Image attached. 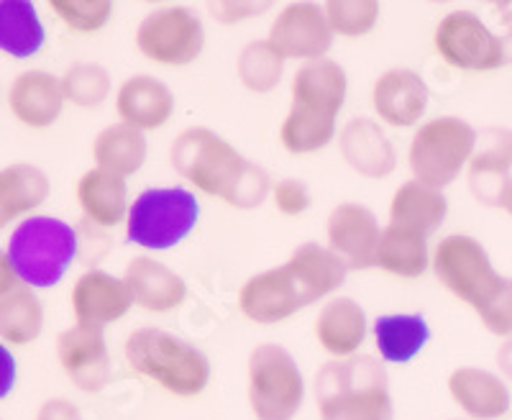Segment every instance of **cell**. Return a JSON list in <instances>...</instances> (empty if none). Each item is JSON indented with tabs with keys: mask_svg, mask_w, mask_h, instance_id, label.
<instances>
[{
	"mask_svg": "<svg viewBox=\"0 0 512 420\" xmlns=\"http://www.w3.org/2000/svg\"><path fill=\"white\" fill-rule=\"evenodd\" d=\"M47 41L36 8L29 0H0V52L11 57H34Z\"/></svg>",
	"mask_w": 512,
	"mask_h": 420,
	"instance_id": "33",
	"label": "cell"
},
{
	"mask_svg": "<svg viewBox=\"0 0 512 420\" xmlns=\"http://www.w3.org/2000/svg\"><path fill=\"white\" fill-rule=\"evenodd\" d=\"M77 203L82 213L93 226L98 228H116L128 221V187L126 180L108 172L88 170L77 182Z\"/></svg>",
	"mask_w": 512,
	"mask_h": 420,
	"instance_id": "27",
	"label": "cell"
},
{
	"mask_svg": "<svg viewBox=\"0 0 512 420\" xmlns=\"http://www.w3.org/2000/svg\"><path fill=\"white\" fill-rule=\"evenodd\" d=\"M448 216V198L443 190L410 180L395 190L390 200V226L405 228L420 236H433Z\"/></svg>",
	"mask_w": 512,
	"mask_h": 420,
	"instance_id": "26",
	"label": "cell"
},
{
	"mask_svg": "<svg viewBox=\"0 0 512 420\" xmlns=\"http://www.w3.org/2000/svg\"><path fill=\"white\" fill-rule=\"evenodd\" d=\"M512 170V131L510 129H487L482 131L469 162V190L482 205H497L500 208L502 195L510 187Z\"/></svg>",
	"mask_w": 512,
	"mask_h": 420,
	"instance_id": "22",
	"label": "cell"
},
{
	"mask_svg": "<svg viewBox=\"0 0 512 420\" xmlns=\"http://www.w3.org/2000/svg\"><path fill=\"white\" fill-rule=\"evenodd\" d=\"M285 75V59L262 41H249L236 59V77L249 93L267 95L282 82Z\"/></svg>",
	"mask_w": 512,
	"mask_h": 420,
	"instance_id": "35",
	"label": "cell"
},
{
	"mask_svg": "<svg viewBox=\"0 0 512 420\" xmlns=\"http://www.w3.org/2000/svg\"><path fill=\"white\" fill-rule=\"evenodd\" d=\"M36 420H82V413L72 400L52 397V400L41 405L39 413H36Z\"/></svg>",
	"mask_w": 512,
	"mask_h": 420,
	"instance_id": "42",
	"label": "cell"
},
{
	"mask_svg": "<svg viewBox=\"0 0 512 420\" xmlns=\"http://www.w3.org/2000/svg\"><path fill=\"white\" fill-rule=\"evenodd\" d=\"M210 13L216 16V21L231 26V24H244L251 18L262 16L269 11V3H213L208 6Z\"/></svg>",
	"mask_w": 512,
	"mask_h": 420,
	"instance_id": "41",
	"label": "cell"
},
{
	"mask_svg": "<svg viewBox=\"0 0 512 420\" xmlns=\"http://www.w3.org/2000/svg\"><path fill=\"white\" fill-rule=\"evenodd\" d=\"M338 152L349 170L367 180H384L397 167V152L390 136L372 118H351L338 131Z\"/></svg>",
	"mask_w": 512,
	"mask_h": 420,
	"instance_id": "17",
	"label": "cell"
},
{
	"mask_svg": "<svg viewBox=\"0 0 512 420\" xmlns=\"http://www.w3.org/2000/svg\"><path fill=\"white\" fill-rule=\"evenodd\" d=\"M49 11L75 34H98L111 24L116 8L111 0H52Z\"/></svg>",
	"mask_w": 512,
	"mask_h": 420,
	"instance_id": "38",
	"label": "cell"
},
{
	"mask_svg": "<svg viewBox=\"0 0 512 420\" xmlns=\"http://www.w3.org/2000/svg\"><path fill=\"white\" fill-rule=\"evenodd\" d=\"M116 113L141 134L159 131L175 116V93L154 75L128 77L116 93Z\"/></svg>",
	"mask_w": 512,
	"mask_h": 420,
	"instance_id": "20",
	"label": "cell"
},
{
	"mask_svg": "<svg viewBox=\"0 0 512 420\" xmlns=\"http://www.w3.org/2000/svg\"><path fill=\"white\" fill-rule=\"evenodd\" d=\"M62 80L44 70H29L13 80L8 90V105L13 116L29 129H49L64 111Z\"/></svg>",
	"mask_w": 512,
	"mask_h": 420,
	"instance_id": "24",
	"label": "cell"
},
{
	"mask_svg": "<svg viewBox=\"0 0 512 420\" xmlns=\"http://www.w3.org/2000/svg\"><path fill=\"white\" fill-rule=\"evenodd\" d=\"M285 269L295 282L305 308L318 300H331L333 292H338V287L349 277L344 259L336 257L328 246L313 244V241L297 246L285 262Z\"/></svg>",
	"mask_w": 512,
	"mask_h": 420,
	"instance_id": "23",
	"label": "cell"
},
{
	"mask_svg": "<svg viewBox=\"0 0 512 420\" xmlns=\"http://www.w3.org/2000/svg\"><path fill=\"white\" fill-rule=\"evenodd\" d=\"M474 313L479 315L482 326L487 328L492 336H502V339H510L512 336V280L502 277L500 285L495 287V292L479 305Z\"/></svg>",
	"mask_w": 512,
	"mask_h": 420,
	"instance_id": "39",
	"label": "cell"
},
{
	"mask_svg": "<svg viewBox=\"0 0 512 420\" xmlns=\"http://www.w3.org/2000/svg\"><path fill=\"white\" fill-rule=\"evenodd\" d=\"M239 310L246 321L256 326H280L305 310V303L282 264V267L264 269L241 285Z\"/></svg>",
	"mask_w": 512,
	"mask_h": 420,
	"instance_id": "15",
	"label": "cell"
},
{
	"mask_svg": "<svg viewBox=\"0 0 512 420\" xmlns=\"http://www.w3.org/2000/svg\"><path fill=\"white\" fill-rule=\"evenodd\" d=\"M13 385H16V359L0 344V400L11 395Z\"/></svg>",
	"mask_w": 512,
	"mask_h": 420,
	"instance_id": "43",
	"label": "cell"
},
{
	"mask_svg": "<svg viewBox=\"0 0 512 420\" xmlns=\"http://www.w3.org/2000/svg\"><path fill=\"white\" fill-rule=\"evenodd\" d=\"M431 269L456 300L472 305L474 310L495 292L502 280L482 241L469 234L443 236L431 254Z\"/></svg>",
	"mask_w": 512,
	"mask_h": 420,
	"instance_id": "9",
	"label": "cell"
},
{
	"mask_svg": "<svg viewBox=\"0 0 512 420\" xmlns=\"http://www.w3.org/2000/svg\"><path fill=\"white\" fill-rule=\"evenodd\" d=\"M267 44L282 59H300L313 62L323 59L333 44V31L326 11L318 3H287L269 26Z\"/></svg>",
	"mask_w": 512,
	"mask_h": 420,
	"instance_id": "11",
	"label": "cell"
},
{
	"mask_svg": "<svg viewBox=\"0 0 512 420\" xmlns=\"http://www.w3.org/2000/svg\"><path fill=\"white\" fill-rule=\"evenodd\" d=\"M431 341V326L420 313L379 315L374 321V344L382 362L408 364Z\"/></svg>",
	"mask_w": 512,
	"mask_h": 420,
	"instance_id": "28",
	"label": "cell"
},
{
	"mask_svg": "<svg viewBox=\"0 0 512 420\" xmlns=\"http://www.w3.org/2000/svg\"><path fill=\"white\" fill-rule=\"evenodd\" d=\"M320 420H395L387 369L372 356L333 359L315 374Z\"/></svg>",
	"mask_w": 512,
	"mask_h": 420,
	"instance_id": "3",
	"label": "cell"
},
{
	"mask_svg": "<svg viewBox=\"0 0 512 420\" xmlns=\"http://www.w3.org/2000/svg\"><path fill=\"white\" fill-rule=\"evenodd\" d=\"M431 105V90L423 77L408 67L382 72L372 85V108L390 129H418Z\"/></svg>",
	"mask_w": 512,
	"mask_h": 420,
	"instance_id": "14",
	"label": "cell"
},
{
	"mask_svg": "<svg viewBox=\"0 0 512 420\" xmlns=\"http://www.w3.org/2000/svg\"><path fill=\"white\" fill-rule=\"evenodd\" d=\"M290 95L292 105H305V108L338 118L349 95V75L344 67L328 57L303 62L292 75Z\"/></svg>",
	"mask_w": 512,
	"mask_h": 420,
	"instance_id": "25",
	"label": "cell"
},
{
	"mask_svg": "<svg viewBox=\"0 0 512 420\" xmlns=\"http://www.w3.org/2000/svg\"><path fill=\"white\" fill-rule=\"evenodd\" d=\"M315 341L331 359H351L359 356L361 346L369 336V318L354 298L338 295L326 300L313 323Z\"/></svg>",
	"mask_w": 512,
	"mask_h": 420,
	"instance_id": "21",
	"label": "cell"
},
{
	"mask_svg": "<svg viewBox=\"0 0 512 420\" xmlns=\"http://www.w3.org/2000/svg\"><path fill=\"white\" fill-rule=\"evenodd\" d=\"M200 203L185 187H149L131 203L126 236L146 251H169L198 226Z\"/></svg>",
	"mask_w": 512,
	"mask_h": 420,
	"instance_id": "7",
	"label": "cell"
},
{
	"mask_svg": "<svg viewBox=\"0 0 512 420\" xmlns=\"http://www.w3.org/2000/svg\"><path fill=\"white\" fill-rule=\"evenodd\" d=\"M77 254V234L70 223L52 216H34L13 231L8 257L18 280L31 287H54Z\"/></svg>",
	"mask_w": 512,
	"mask_h": 420,
	"instance_id": "6",
	"label": "cell"
},
{
	"mask_svg": "<svg viewBox=\"0 0 512 420\" xmlns=\"http://www.w3.org/2000/svg\"><path fill=\"white\" fill-rule=\"evenodd\" d=\"M448 395L469 420H500L510 413L512 395L500 374L479 367H459L448 374Z\"/></svg>",
	"mask_w": 512,
	"mask_h": 420,
	"instance_id": "19",
	"label": "cell"
},
{
	"mask_svg": "<svg viewBox=\"0 0 512 420\" xmlns=\"http://www.w3.org/2000/svg\"><path fill=\"white\" fill-rule=\"evenodd\" d=\"M44 308L26 287H16L0 298V339L11 346H29L41 336Z\"/></svg>",
	"mask_w": 512,
	"mask_h": 420,
	"instance_id": "34",
	"label": "cell"
},
{
	"mask_svg": "<svg viewBox=\"0 0 512 420\" xmlns=\"http://www.w3.org/2000/svg\"><path fill=\"white\" fill-rule=\"evenodd\" d=\"M338 136L336 116L313 111L305 105H290L280 126V144L292 157H310L323 152Z\"/></svg>",
	"mask_w": 512,
	"mask_h": 420,
	"instance_id": "32",
	"label": "cell"
},
{
	"mask_svg": "<svg viewBox=\"0 0 512 420\" xmlns=\"http://www.w3.org/2000/svg\"><path fill=\"white\" fill-rule=\"evenodd\" d=\"M374 267L400 280H418L431 269V249L428 239L405 228L387 226L377 246Z\"/></svg>",
	"mask_w": 512,
	"mask_h": 420,
	"instance_id": "31",
	"label": "cell"
},
{
	"mask_svg": "<svg viewBox=\"0 0 512 420\" xmlns=\"http://www.w3.org/2000/svg\"><path fill=\"white\" fill-rule=\"evenodd\" d=\"M62 90L64 98L77 108H100L105 100L111 98L113 82L105 67L82 62V65H75L64 72Z\"/></svg>",
	"mask_w": 512,
	"mask_h": 420,
	"instance_id": "37",
	"label": "cell"
},
{
	"mask_svg": "<svg viewBox=\"0 0 512 420\" xmlns=\"http://www.w3.org/2000/svg\"><path fill=\"white\" fill-rule=\"evenodd\" d=\"M500 208H505V210H507V216L512 218V182H510V187H507V193L502 195V203H500Z\"/></svg>",
	"mask_w": 512,
	"mask_h": 420,
	"instance_id": "46",
	"label": "cell"
},
{
	"mask_svg": "<svg viewBox=\"0 0 512 420\" xmlns=\"http://www.w3.org/2000/svg\"><path fill=\"white\" fill-rule=\"evenodd\" d=\"M272 200L274 208L280 210L282 216H303L305 210L310 208V190L303 180L287 177V180L274 182Z\"/></svg>",
	"mask_w": 512,
	"mask_h": 420,
	"instance_id": "40",
	"label": "cell"
},
{
	"mask_svg": "<svg viewBox=\"0 0 512 420\" xmlns=\"http://www.w3.org/2000/svg\"><path fill=\"white\" fill-rule=\"evenodd\" d=\"M57 362L64 377L88 395H98L113 380L111 351H108L103 328L75 323L72 328L59 333Z\"/></svg>",
	"mask_w": 512,
	"mask_h": 420,
	"instance_id": "12",
	"label": "cell"
},
{
	"mask_svg": "<svg viewBox=\"0 0 512 420\" xmlns=\"http://www.w3.org/2000/svg\"><path fill=\"white\" fill-rule=\"evenodd\" d=\"M136 308L146 313H172L187 300V282L180 272L154 257H134L123 272Z\"/></svg>",
	"mask_w": 512,
	"mask_h": 420,
	"instance_id": "18",
	"label": "cell"
},
{
	"mask_svg": "<svg viewBox=\"0 0 512 420\" xmlns=\"http://www.w3.org/2000/svg\"><path fill=\"white\" fill-rule=\"evenodd\" d=\"M246 400L256 420H295L305 403V377L280 344H259L246 359Z\"/></svg>",
	"mask_w": 512,
	"mask_h": 420,
	"instance_id": "5",
	"label": "cell"
},
{
	"mask_svg": "<svg viewBox=\"0 0 512 420\" xmlns=\"http://www.w3.org/2000/svg\"><path fill=\"white\" fill-rule=\"evenodd\" d=\"M333 36L341 39H361L369 36L379 24L382 6L377 0H328L323 3Z\"/></svg>",
	"mask_w": 512,
	"mask_h": 420,
	"instance_id": "36",
	"label": "cell"
},
{
	"mask_svg": "<svg viewBox=\"0 0 512 420\" xmlns=\"http://www.w3.org/2000/svg\"><path fill=\"white\" fill-rule=\"evenodd\" d=\"M134 44L146 62L180 70L203 57L205 26L187 6H164L141 18Z\"/></svg>",
	"mask_w": 512,
	"mask_h": 420,
	"instance_id": "8",
	"label": "cell"
},
{
	"mask_svg": "<svg viewBox=\"0 0 512 420\" xmlns=\"http://www.w3.org/2000/svg\"><path fill=\"white\" fill-rule=\"evenodd\" d=\"M70 305L77 323L105 331V326L126 318L128 310L134 308V298L123 277L111 275L105 269H90L72 287Z\"/></svg>",
	"mask_w": 512,
	"mask_h": 420,
	"instance_id": "16",
	"label": "cell"
},
{
	"mask_svg": "<svg viewBox=\"0 0 512 420\" xmlns=\"http://www.w3.org/2000/svg\"><path fill=\"white\" fill-rule=\"evenodd\" d=\"M123 356L131 372L180 400L203 395L213 377L205 351L164 328L146 326L131 333L123 344Z\"/></svg>",
	"mask_w": 512,
	"mask_h": 420,
	"instance_id": "2",
	"label": "cell"
},
{
	"mask_svg": "<svg viewBox=\"0 0 512 420\" xmlns=\"http://www.w3.org/2000/svg\"><path fill=\"white\" fill-rule=\"evenodd\" d=\"M169 164L192 190L221 198L231 208L254 210L272 195L267 170L205 126H190L177 134L169 146Z\"/></svg>",
	"mask_w": 512,
	"mask_h": 420,
	"instance_id": "1",
	"label": "cell"
},
{
	"mask_svg": "<svg viewBox=\"0 0 512 420\" xmlns=\"http://www.w3.org/2000/svg\"><path fill=\"white\" fill-rule=\"evenodd\" d=\"M146 154H149L146 136L126 123H113L100 131L93 141L95 167L121 180L136 175L144 167Z\"/></svg>",
	"mask_w": 512,
	"mask_h": 420,
	"instance_id": "29",
	"label": "cell"
},
{
	"mask_svg": "<svg viewBox=\"0 0 512 420\" xmlns=\"http://www.w3.org/2000/svg\"><path fill=\"white\" fill-rule=\"evenodd\" d=\"M16 269H13L11 257H8V251L0 249V298H6L8 292L16 290Z\"/></svg>",
	"mask_w": 512,
	"mask_h": 420,
	"instance_id": "44",
	"label": "cell"
},
{
	"mask_svg": "<svg viewBox=\"0 0 512 420\" xmlns=\"http://www.w3.org/2000/svg\"><path fill=\"white\" fill-rule=\"evenodd\" d=\"M497 367H500V372L505 374L507 380H512V336L505 339V344L497 351Z\"/></svg>",
	"mask_w": 512,
	"mask_h": 420,
	"instance_id": "45",
	"label": "cell"
},
{
	"mask_svg": "<svg viewBox=\"0 0 512 420\" xmlns=\"http://www.w3.org/2000/svg\"><path fill=\"white\" fill-rule=\"evenodd\" d=\"M433 49L459 72H495L507 62L500 36L472 11L446 13L433 29Z\"/></svg>",
	"mask_w": 512,
	"mask_h": 420,
	"instance_id": "10",
	"label": "cell"
},
{
	"mask_svg": "<svg viewBox=\"0 0 512 420\" xmlns=\"http://www.w3.org/2000/svg\"><path fill=\"white\" fill-rule=\"evenodd\" d=\"M328 249L336 257L344 259V264L356 272L374 267L377 259V246L382 239L377 216L367 205L361 203H341L331 210L326 221Z\"/></svg>",
	"mask_w": 512,
	"mask_h": 420,
	"instance_id": "13",
	"label": "cell"
},
{
	"mask_svg": "<svg viewBox=\"0 0 512 420\" xmlns=\"http://www.w3.org/2000/svg\"><path fill=\"white\" fill-rule=\"evenodd\" d=\"M49 193V177L34 164H11L0 170V231L16 218L39 208Z\"/></svg>",
	"mask_w": 512,
	"mask_h": 420,
	"instance_id": "30",
	"label": "cell"
},
{
	"mask_svg": "<svg viewBox=\"0 0 512 420\" xmlns=\"http://www.w3.org/2000/svg\"><path fill=\"white\" fill-rule=\"evenodd\" d=\"M479 134L472 123L459 116H438L415 129L408 146V164L413 180L443 190L469 170L477 152Z\"/></svg>",
	"mask_w": 512,
	"mask_h": 420,
	"instance_id": "4",
	"label": "cell"
}]
</instances>
